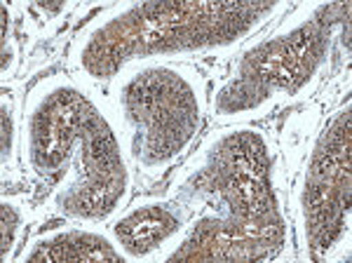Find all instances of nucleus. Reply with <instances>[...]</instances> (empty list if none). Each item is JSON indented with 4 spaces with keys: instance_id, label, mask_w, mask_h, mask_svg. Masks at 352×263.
Masks as SVG:
<instances>
[{
    "instance_id": "f257e3e1",
    "label": "nucleus",
    "mask_w": 352,
    "mask_h": 263,
    "mask_svg": "<svg viewBox=\"0 0 352 263\" xmlns=\"http://www.w3.org/2000/svg\"><path fill=\"white\" fill-rule=\"evenodd\" d=\"M169 231V219L162 211H141V214L129 216L124 224L118 228L122 233L124 242L134 249L151 247L155 240H160Z\"/></svg>"
}]
</instances>
